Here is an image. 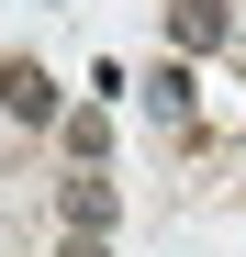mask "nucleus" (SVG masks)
Returning <instances> with one entry per match:
<instances>
[{
    "label": "nucleus",
    "mask_w": 246,
    "mask_h": 257,
    "mask_svg": "<svg viewBox=\"0 0 246 257\" xmlns=\"http://www.w3.org/2000/svg\"><path fill=\"white\" fill-rule=\"evenodd\" d=\"M56 257H112V246H101V235H67V246H56Z\"/></svg>",
    "instance_id": "5"
},
{
    "label": "nucleus",
    "mask_w": 246,
    "mask_h": 257,
    "mask_svg": "<svg viewBox=\"0 0 246 257\" xmlns=\"http://www.w3.org/2000/svg\"><path fill=\"white\" fill-rule=\"evenodd\" d=\"M146 112L157 123H190V56H168V67L146 78Z\"/></svg>",
    "instance_id": "4"
},
{
    "label": "nucleus",
    "mask_w": 246,
    "mask_h": 257,
    "mask_svg": "<svg viewBox=\"0 0 246 257\" xmlns=\"http://www.w3.org/2000/svg\"><path fill=\"white\" fill-rule=\"evenodd\" d=\"M0 112H12V123H56V78L34 56H0Z\"/></svg>",
    "instance_id": "2"
},
{
    "label": "nucleus",
    "mask_w": 246,
    "mask_h": 257,
    "mask_svg": "<svg viewBox=\"0 0 246 257\" xmlns=\"http://www.w3.org/2000/svg\"><path fill=\"white\" fill-rule=\"evenodd\" d=\"M168 45L179 56H224L235 45V0H168Z\"/></svg>",
    "instance_id": "1"
},
{
    "label": "nucleus",
    "mask_w": 246,
    "mask_h": 257,
    "mask_svg": "<svg viewBox=\"0 0 246 257\" xmlns=\"http://www.w3.org/2000/svg\"><path fill=\"white\" fill-rule=\"evenodd\" d=\"M56 201H67V235H112V179H101V168H78Z\"/></svg>",
    "instance_id": "3"
}]
</instances>
